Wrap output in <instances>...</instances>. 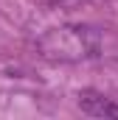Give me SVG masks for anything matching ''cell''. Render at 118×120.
<instances>
[{
    "instance_id": "1",
    "label": "cell",
    "mask_w": 118,
    "mask_h": 120,
    "mask_svg": "<svg viewBox=\"0 0 118 120\" xmlns=\"http://www.w3.org/2000/svg\"><path fill=\"white\" fill-rule=\"evenodd\" d=\"M79 109L93 117H118V103L98 95V92H82L79 95Z\"/></svg>"
}]
</instances>
